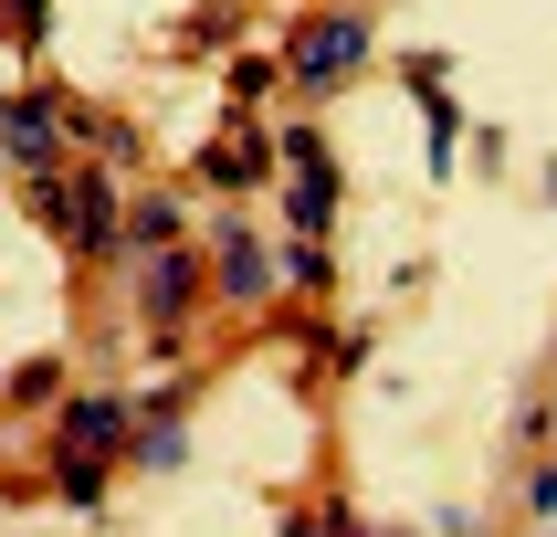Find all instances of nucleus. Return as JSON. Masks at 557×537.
Segmentation results:
<instances>
[{
    "mask_svg": "<svg viewBox=\"0 0 557 537\" xmlns=\"http://www.w3.org/2000/svg\"><path fill=\"white\" fill-rule=\"evenodd\" d=\"M358 63H369V11H326V22H306L284 42V74L306 95H326L337 74H358Z\"/></svg>",
    "mask_w": 557,
    "mask_h": 537,
    "instance_id": "nucleus-1",
    "label": "nucleus"
},
{
    "mask_svg": "<svg viewBox=\"0 0 557 537\" xmlns=\"http://www.w3.org/2000/svg\"><path fill=\"white\" fill-rule=\"evenodd\" d=\"M63 232H74V253H116L126 232V200H116V169H63Z\"/></svg>",
    "mask_w": 557,
    "mask_h": 537,
    "instance_id": "nucleus-2",
    "label": "nucleus"
},
{
    "mask_svg": "<svg viewBox=\"0 0 557 537\" xmlns=\"http://www.w3.org/2000/svg\"><path fill=\"white\" fill-rule=\"evenodd\" d=\"M211 284L232 295V306H263V295L284 284V253H274V243H252L243 221H221V232H211Z\"/></svg>",
    "mask_w": 557,
    "mask_h": 537,
    "instance_id": "nucleus-3",
    "label": "nucleus"
},
{
    "mask_svg": "<svg viewBox=\"0 0 557 537\" xmlns=\"http://www.w3.org/2000/svg\"><path fill=\"white\" fill-rule=\"evenodd\" d=\"M137 295H148L158 338H169V327L189 316V295H200V253H169V243H158V253H148V274H137Z\"/></svg>",
    "mask_w": 557,
    "mask_h": 537,
    "instance_id": "nucleus-4",
    "label": "nucleus"
},
{
    "mask_svg": "<svg viewBox=\"0 0 557 537\" xmlns=\"http://www.w3.org/2000/svg\"><path fill=\"white\" fill-rule=\"evenodd\" d=\"M0 148H11L32 180H42V169H53V148H63V117L42 106V95H22V106H0Z\"/></svg>",
    "mask_w": 557,
    "mask_h": 537,
    "instance_id": "nucleus-5",
    "label": "nucleus"
},
{
    "mask_svg": "<svg viewBox=\"0 0 557 537\" xmlns=\"http://www.w3.org/2000/svg\"><path fill=\"white\" fill-rule=\"evenodd\" d=\"M126 432H137L126 401H74V411H63V442H74L85 464H95V453H126Z\"/></svg>",
    "mask_w": 557,
    "mask_h": 537,
    "instance_id": "nucleus-6",
    "label": "nucleus"
},
{
    "mask_svg": "<svg viewBox=\"0 0 557 537\" xmlns=\"http://www.w3.org/2000/svg\"><path fill=\"white\" fill-rule=\"evenodd\" d=\"M410 95H421V117H432V169H453V137H463V106L442 95V63H432V53L410 63Z\"/></svg>",
    "mask_w": 557,
    "mask_h": 537,
    "instance_id": "nucleus-7",
    "label": "nucleus"
},
{
    "mask_svg": "<svg viewBox=\"0 0 557 537\" xmlns=\"http://www.w3.org/2000/svg\"><path fill=\"white\" fill-rule=\"evenodd\" d=\"M263 169H274V148H263V137H232V148L200 158V180H211V190H252Z\"/></svg>",
    "mask_w": 557,
    "mask_h": 537,
    "instance_id": "nucleus-8",
    "label": "nucleus"
},
{
    "mask_svg": "<svg viewBox=\"0 0 557 537\" xmlns=\"http://www.w3.org/2000/svg\"><path fill=\"white\" fill-rule=\"evenodd\" d=\"M326 274H337V264H326V243H284V284H295V295H315Z\"/></svg>",
    "mask_w": 557,
    "mask_h": 537,
    "instance_id": "nucleus-9",
    "label": "nucleus"
},
{
    "mask_svg": "<svg viewBox=\"0 0 557 537\" xmlns=\"http://www.w3.org/2000/svg\"><path fill=\"white\" fill-rule=\"evenodd\" d=\"M126 232H137V243H169V232H180V200H148V211L126 221Z\"/></svg>",
    "mask_w": 557,
    "mask_h": 537,
    "instance_id": "nucleus-10",
    "label": "nucleus"
},
{
    "mask_svg": "<svg viewBox=\"0 0 557 537\" xmlns=\"http://www.w3.org/2000/svg\"><path fill=\"white\" fill-rule=\"evenodd\" d=\"M0 22H11V32H42V0H0Z\"/></svg>",
    "mask_w": 557,
    "mask_h": 537,
    "instance_id": "nucleus-11",
    "label": "nucleus"
},
{
    "mask_svg": "<svg viewBox=\"0 0 557 537\" xmlns=\"http://www.w3.org/2000/svg\"><path fill=\"white\" fill-rule=\"evenodd\" d=\"M315 516H326V537H369L358 516H347V505H315Z\"/></svg>",
    "mask_w": 557,
    "mask_h": 537,
    "instance_id": "nucleus-12",
    "label": "nucleus"
}]
</instances>
